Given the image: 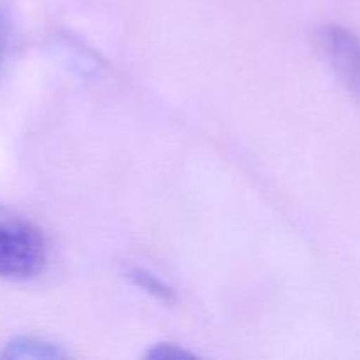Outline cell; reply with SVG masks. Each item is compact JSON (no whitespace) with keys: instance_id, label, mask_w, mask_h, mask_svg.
Here are the masks:
<instances>
[{"instance_id":"obj_1","label":"cell","mask_w":360,"mask_h":360,"mask_svg":"<svg viewBox=\"0 0 360 360\" xmlns=\"http://www.w3.org/2000/svg\"><path fill=\"white\" fill-rule=\"evenodd\" d=\"M49 248L46 236L23 214L0 206V278L27 281L44 273Z\"/></svg>"},{"instance_id":"obj_2","label":"cell","mask_w":360,"mask_h":360,"mask_svg":"<svg viewBox=\"0 0 360 360\" xmlns=\"http://www.w3.org/2000/svg\"><path fill=\"white\" fill-rule=\"evenodd\" d=\"M316 41L336 76L360 98V39L341 25H323Z\"/></svg>"},{"instance_id":"obj_3","label":"cell","mask_w":360,"mask_h":360,"mask_svg":"<svg viewBox=\"0 0 360 360\" xmlns=\"http://www.w3.org/2000/svg\"><path fill=\"white\" fill-rule=\"evenodd\" d=\"M69 357V352L60 343L34 334L11 338L0 350L2 360H67Z\"/></svg>"},{"instance_id":"obj_4","label":"cell","mask_w":360,"mask_h":360,"mask_svg":"<svg viewBox=\"0 0 360 360\" xmlns=\"http://www.w3.org/2000/svg\"><path fill=\"white\" fill-rule=\"evenodd\" d=\"M127 278H129V281L137 290H141L148 297L155 299V301L171 304V302H174L178 299V292L172 287V283H169L165 278H162L160 274L148 269V267H130L127 271Z\"/></svg>"},{"instance_id":"obj_5","label":"cell","mask_w":360,"mask_h":360,"mask_svg":"<svg viewBox=\"0 0 360 360\" xmlns=\"http://www.w3.org/2000/svg\"><path fill=\"white\" fill-rule=\"evenodd\" d=\"M144 357L146 360H197L199 355L186 348L185 345L174 343V341H158L148 347Z\"/></svg>"},{"instance_id":"obj_6","label":"cell","mask_w":360,"mask_h":360,"mask_svg":"<svg viewBox=\"0 0 360 360\" xmlns=\"http://www.w3.org/2000/svg\"><path fill=\"white\" fill-rule=\"evenodd\" d=\"M7 49H9V23L0 7V70H2L4 62H6Z\"/></svg>"}]
</instances>
